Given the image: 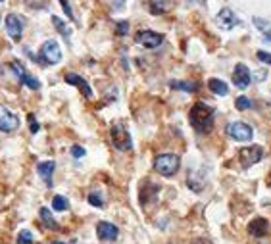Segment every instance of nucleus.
Masks as SVG:
<instances>
[{"mask_svg": "<svg viewBox=\"0 0 271 244\" xmlns=\"http://www.w3.org/2000/svg\"><path fill=\"white\" fill-rule=\"evenodd\" d=\"M214 115H216V110L212 106L204 104V102H196L189 112V121H191L194 131L206 135L214 127Z\"/></svg>", "mask_w": 271, "mask_h": 244, "instance_id": "nucleus-1", "label": "nucleus"}, {"mask_svg": "<svg viewBox=\"0 0 271 244\" xmlns=\"http://www.w3.org/2000/svg\"><path fill=\"white\" fill-rule=\"evenodd\" d=\"M181 167V158L177 154H160L154 160V169L164 177H173Z\"/></svg>", "mask_w": 271, "mask_h": 244, "instance_id": "nucleus-2", "label": "nucleus"}, {"mask_svg": "<svg viewBox=\"0 0 271 244\" xmlns=\"http://www.w3.org/2000/svg\"><path fill=\"white\" fill-rule=\"evenodd\" d=\"M110 139H112V144H114L115 150H122V152H129L133 148V140L129 131L123 127L122 123H115L110 129Z\"/></svg>", "mask_w": 271, "mask_h": 244, "instance_id": "nucleus-3", "label": "nucleus"}, {"mask_svg": "<svg viewBox=\"0 0 271 244\" xmlns=\"http://www.w3.org/2000/svg\"><path fill=\"white\" fill-rule=\"evenodd\" d=\"M10 68H12V71L16 73V77L19 79V83L21 85H25L27 88H31V90H39L41 88V81L37 77H33L29 71L23 68V64L19 60H14L12 64H10Z\"/></svg>", "mask_w": 271, "mask_h": 244, "instance_id": "nucleus-4", "label": "nucleus"}, {"mask_svg": "<svg viewBox=\"0 0 271 244\" xmlns=\"http://www.w3.org/2000/svg\"><path fill=\"white\" fill-rule=\"evenodd\" d=\"M262 158H263V148L260 144L245 146V148L238 150V162H240V166L245 167V169H248V167L258 164V162H262Z\"/></svg>", "mask_w": 271, "mask_h": 244, "instance_id": "nucleus-5", "label": "nucleus"}, {"mask_svg": "<svg viewBox=\"0 0 271 244\" xmlns=\"http://www.w3.org/2000/svg\"><path fill=\"white\" fill-rule=\"evenodd\" d=\"M227 135L233 140H238V142H246V140H252L254 137V129L245 121H231L227 125Z\"/></svg>", "mask_w": 271, "mask_h": 244, "instance_id": "nucleus-6", "label": "nucleus"}, {"mask_svg": "<svg viewBox=\"0 0 271 244\" xmlns=\"http://www.w3.org/2000/svg\"><path fill=\"white\" fill-rule=\"evenodd\" d=\"M41 58H43L44 64H48V66L60 64V62H62V48H60V44L56 43V41H52V39L44 41L43 46H41Z\"/></svg>", "mask_w": 271, "mask_h": 244, "instance_id": "nucleus-7", "label": "nucleus"}, {"mask_svg": "<svg viewBox=\"0 0 271 244\" xmlns=\"http://www.w3.org/2000/svg\"><path fill=\"white\" fill-rule=\"evenodd\" d=\"M135 43L152 50V48L162 46V43H164V35H162V33H156V31H150V29H144V31H139V33L135 35Z\"/></svg>", "mask_w": 271, "mask_h": 244, "instance_id": "nucleus-8", "label": "nucleus"}, {"mask_svg": "<svg viewBox=\"0 0 271 244\" xmlns=\"http://www.w3.org/2000/svg\"><path fill=\"white\" fill-rule=\"evenodd\" d=\"M6 33L12 41H19L23 35V29H25V19L18 16V14H8L6 16Z\"/></svg>", "mask_w": 271, "mask_h": 244, "instance_id": "nucleus-9", "label": "nucleus"}, {"mask_svg": "<svg viewBox=\"0 0 271 244\" xmlns=\"http://www.w3.org/2000/svg\"><path fill=\"white\" fill-rule=\"evenodd\" d=\"M19 127V117L16 113H12L8 108L0 106V131L12 133Z\"/></svg>", "mask_w": 271, "mask_h": 244, "instance_id": "nucleus-10", "label": "nucleus"}, {"mask_svg": "<svg viewBox=\"0 0 271 244\" xmlns=\"http://www.w3.org/2000/svg\"><path fill=\"white\" fill-rule=\"evenodd\" d=\"M216 23H218L221 29L229 31V29H233L235 25H238L240 21H238V18H236L235 12L231 8H221L218 12V16H216Z\"/></svg>", "mask_w": 271, "mask_h": 244, "instance_id": "nucleus-11", "label": "nucleus"}, {"mask_svg": "<svg viewBox=\"0 0 271 244\" xmlns=\"http://www.w3.org/2000/svg\"><path fill=\"white\" fill-rule=\"evenodd\" d=\"M250 81H252L250 70L246 68L245 64H236L235 71H233V83H235V87L246 88L248 85H250Z\"/></svg>", "mask_w": 271, "mask_h": 244, "instance_id": "nucleus-12", "label": "nucleus"}, {"mask_svg": "<svg viewBox=\"0 0 271 244\" xmlns=\"http://www.w3.org/2000/svg\"><path fill=\"white\" fill-rule=\"evenodd\" d=\"M64 79H66V83H68V85L77 87L79 90L83 93V96H85V98H93V88H91V85H88L87 81L81 77V75H77V73H66V75H64Z\"/></svg>", "mask_w": 271, "mask_h": 244, "instance_id": "nucleus-13", "label": "nucleus"}, {"mask_svg": "<svg viewBox=\"0 0 271 244\" xmlns=\"http://www.w3.org/2000/svg\"><path fill=\"white\" fill-rule=\"evenodd\" d=\"M97 235L100 240H115L119 235V229L110 221H100L97 225Z\"/></svg>", "mask_w": 271, "mask_h": 244, "instance_id": "nucleus-14", "label": "nucleus"}, {"mask_svg": "<svg viewBox=\"0 0 271 244\" xmlns=\"http://www.w3.org/2000/svg\"><path fill=\"white\" fill-rule=\"evenodd\" d=\"M248 233L256 238H260V236H265L269 233V221L265 218H256L252 219L250 223H248Z\"/></svg>", "mask_w": 271, "mask_h": 244, "instance_id": "nucleus-15", "label": "nucleus"}, {"mask_svg": "<svg viewBox=\"0 0 271 244\" xmlns=\"http://www.w3.org/2000/svg\"><path fill=\"white\" fill-rule=\"evenodd\" d=\"M54 169H56V164H54L52 160L41 162V164L37 166V173L41 175L44 181H46V187H52V173H54Z\"/></svg>", "mask_w": 271, "mask_h": 244, "instance_id": "nucleus-16", "label": "nucleus"}, {"mask_svg": "<svg viewBox=\"0 0 271 244\" xmlns=\"http://www.w3.org/2000/svg\"><path fill=\"white\" fill-rule=\"evenodd\" d=\"M208 88H210L214 95L218 96H227L229 95V87L225 81H221V79H210L208 81Z\"/></svg>", "mask_w": 271, "mask_h": 244, "instance_id": "nucleus-17", "label": "nucleus"}, {"mask_svg": "<svg viewBox=\"0 0 271 244\" xmlns=\"http://www.w3.org/2000/svg\"><path fill=\"white\" fill-rule=\"evenodd\" d=\"M39 216H41V219H43V223L46 229H50V231H58L60 229V225H58V221L52 218V214H50V209L48 208H41L39 209Z\"/></svg>", "mask_w": 271, "mask_h": 244, "instance_id": "nucleus-18", "label": "nucleus"}, {"mask_svg": "<svg viewBox=\"0 0 271 244\" xmlns=\"http://www.w3.org/2000/svg\"><path fill=\"white\" fill-rule=\"evenodd\" d=\"M169 87L175 90H185V93H194L198 88V83H187V81H171Z\"/></svg>", "mask_w": 271, "mask_h": 244, "instance_id": "nucleus-19", "label": "nucleus"}, {"mask_svg": "<svg viewBox=\"0 0 271 244\" xmlns=\"http://www.w3.org/2000/svg\"><path fill=\"white\" fill-rule=\"evenodd\" d=\"M52 23H54V27L58 29L62 33V37L66 39V41H70V35H71V29L66 23H64V19H60L58 16H52Z\"/></svg>", "mask_w": 271, "mask_h": 244, "instance_id": "nucleus-20", "label": "nucleus"}, {"mask_svg": "<svg viewBox=\"0 0 271 244\" xmlns=\"http://www.w3.org/2000/svg\"><path fill=\"white\" fill-rule=\"evenodd\" d=\"M70 208V202L66 196H62V194H56L52 198V209L54 211H66V209Z\"/></svg>", "mask_w": 271, "mask_h": 244, "instance_id": "nucleus-21", "label": "nucleus"}, {"mask_svg": "<svg viewBox=\"0 0 271 244\" xmlns=\"http://www.w3.org/2000/svg\"><path fill=\"white\" fill-rule=\"evenodd\" d=\"M252 21H254V25L258 27L263 35H265V39L271 41V23L269 21H265V19H262V18H254Z\"/></svg>", "mask_w": 271, "mask_h": 244, "instance_id": "nucleus-22", "label": "nucleus"}, {"mask_svg": "<svg viewBox=\"0 0 271 244\" xmlns=\"http://www.w3.org/2000/svg\"><path fill=\"white\" fill-rule=\"evenodd\" d=\"M150 12H152L154 16L164 14V12H166V2H164V0H152V2H150Z\"/></svg>", "mask_w": 271, "mask_h": 244, "instance_id": "nucleus-23", "label": "nucleus"}, {"mask_svg": "<svg viewBox=\"0 0 271 244\" xmlns=\"http://www.w3.org/2000/svg\"><path fill=\"white\" fill-rule=\"evenodd\" d=\"M235 106H236V110L245 112V110H248V108H252V100H250L248 96H238V98L235 100Z\"/></svg>", "mask_w": 271, "mask_h": 244, "instance_id": "nucleus-24", "label": "nucleus"}, {"mask_svg": "<svg viewBox=\"0 0 271 244\" xmlns=\"http://www.w3.org/2000/svg\"><path fill=\"white\" fill-rule=\"evenodd\" d=\"M33 233L31 231H27V229H21L18 235V244H33Z\"/></svg>", "mask_w": 271, "mask_h": 244, "instance_id": "nucleus-25", "label": "nucleus"}, {"mask_svg": "<svg viewBox=\"0 0 271 244\" xmlns=\"http://www.w3.org/2000/svg\"><path fill=\"white\" fill-rule=\"evenodd\" d=\"M87 202L91 206H95V208H102V206H104V200H102V196H100L98 192H91L87 196Z\"/></svg>", "mask_w": 271, "mask_h": 244, "instance_id": "nucleus-26", "label": "nucleus"}, {"mask_svg": "<svg viewBox=\"0 0 271 244\" xmlns=\"http://www.w3.org/2000/svg\"><path fill=\"white\" fill-rule=\"evenodd\" d=\"M70 152H71V156H73V158H83L85 154H87V152H85V148H83V146H79V144H73Z\"/></svg>", "mask_w": 271, "mask_h": 244, "instance_id": "nucleus-27", "label": "nucleus"}, {"mask_svg": "<svg viewBox=\"0 0 271 244\" xmlns=\"http://www.w3.org/2000/svg\"><path fill=\"white\" fill-rule=\"evenodd\" d=\"M256 56H258V60L263 62V64H267V66H271V54L265 52V50H258L256 52Z\"/></svg>", "mask_w": 271, "mask_h": 244, "instance_id": "nucleus-28", "label": "nucleus"}, {"mask_svg": "<svg viewBox=\"0 0 271 244\" xmlns=\"http://www.w3.org/2000/svg\"><path fill=\"white\" fill-rule=\"evenodd\" d=\"M58 2H60V4H62V8H64V14H66L68 18H71V19H73V12H71L70 2H68V0H58Z\"/></svg>", "mask_w": 271, "mask_h": 244, "instance_id": "nucleus-29", "label": "nucleus"}, {"mask_svg": "<svg viewBox=\"0 0 271 244\" xmlns=\"http://www.w3.org/2000/svg\"><path fill=\"white\" fill-rule=\"evenodd\" d=\"M127 31H129V21H119L117 23V35H127Z\"/></svg>", "mask_w": 271, "mask_h": 244, "instance_id": "nucleus-30", "label": "nucleus"}, {"mask_svg": "<svg viewBox=\"0 0 271 244\" xmlns=\"http://www.w3.org/2000/svg\"><path fill=\"white\" fill-rule=\"evenodd\" d=\"M191 244H214V242H212L210 238H206V236H198V238H194Z\"/></svg>", "mask_w": 271, "mask_h": 244, "instance_id": "nucleus-31", "label": "nucleus"}, {"mask_svg": "<svg viewBox=\"0 0 271 244\" xmlns=\"http://www.w3.org/2000/svg\"><path fill=\"white\" fill-rule=\"evenodd\" d=\"M29 121H31V133H39V123L35 121L33 115H29Z\"/></svg>", "mask_w": 271, "mask_h": 244, "instance_id": "nucleus-32", "label": "nucleus"}, {"mask_svg": "<svg viewBox=\"0 0 271 244\" xmlns=\"http://www.w3.org/2000/svg\"><path fill=\"white\" fill-rule=\"evenodd\" d=\"M52 244H75V240H71V242H60V240H54Z\"/></svg>", "mask_w": 271, "mask_h": 244, "instance_id": "nucleus-33", "label": "nucleus"}, {"mask_svg": "<svg viewBox=\"0 0 271 244\" xmlns=\"http://www.w3.org/2000/svg\"><path fill=\"white\" fill-rule=\"evenodd\" d=\"M198 2H202V4H204V2H206V0H198Z\"/></svg>", "mask_w": 271, "mask_h": 244, "instance_id": "nucleus-34", "label": "nucleus"}, {"mask_svg": "<svg viewBox=\"0 0 271 244\" xmlns=\"http://www.w3.org/2000/svg\"><path fill=\"white\" fill-rule=\"evenodd\" d=\"M0 2H4V0H0Z\"/></svg>", "mask_w": 271, "mask_h": 244, "instance_id": "nucleus-35", "label": "nucleus"}]
</instances>
